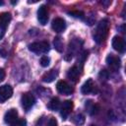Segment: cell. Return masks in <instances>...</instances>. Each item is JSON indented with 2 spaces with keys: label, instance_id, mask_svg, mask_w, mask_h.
<instances>
[{
  "label": "cell",
  "instance_id": "cell-1",
  "mask_svg": "<svg viewBox=\"0 0 126 126\" xmlns=\"http://www.w3.org/2000/svg\"><path fill=\"white\" fill-rule=\"evenodd\" d=\"M108 32H109V22H108L107 19H103L97 24V26L95 28V31L94 32V41L97 44H100V43L104 42L105 39L107 38Z\"/></svg>",
  "mask_w": 126,
  "mask_h": 126
},
{
  "label": "cell",
  "instance_id": "cell-2",
  "mask_svg": "<svg viewBox=\"0 0 126 126\" xmlns=\"http://www.w3.org/2000/svg\"><path fill=\"white\" fill-rule=\"evenodd\" d=\"M49 43L46 40L42 41H35L29 45V49L36 54H44L49 51Z\"/></svg>",
  "mask_w": 126,
  "mask_h": 126
},
{
  "label": "cell",
  "instance_id": "cell-3",
  "mask_svg": "<svg viewBox=\"0 0 126 126\" xmlns=\"http://www.w3.org/2000/svg\"><path fill=\"white\" fill-rule=\"evenodd\" d=\"M34 102H35V98H34V96H33L31 93H25V94L22 95V97H21L22 106H23V108H24L26 111L30 110V109L33 106Z\"/></svg>",
  "mask_w": 126,
  "mask_h": 126
},
{
  "label": "cell",
  "instance_id": "cell-4",
  "mask_svg": "<svg viewBox=\"0 0 126 126\" xmlns=\"http://www.w3.org/2000/svg\"><path fill=\"white\" fill-rule=\"evenodd\" d=\"M56 89H57L58 93H60L62 94H65V95H69L74 92L73 87H71V85H69L66 81H62V80L57 82Z\"/></svg>",
  "mask_w": 126,
  "mask_h": 126
},
{
  "label": "cell",
  "instance_id": "cell-5",
  "mask_svg": "<svg viewBox=\"0 0 126 126\" xmlns=\"http://www.w3.org/2000/svg\"><path fill=\"white\" fill-rule=\"evenodd\" d=\"M106 64L111 70L117 71L121 66V60L118 56H116L114 54H109L106 57Z\"/></svg>",
  "mask_w": 126,
  "mask_h": 126
},
{
  "label": "cell",
  "instance_id": "cell-6",
  "mask_svg": "<svg viewBox=\"0 0 126 126\" xmlns=\"http://www.w3.org/2000/svg\"><path fill=\"white\" fill-rule=\"evenodd\" d=\"M37 20L40 25L44 26L48 22V8L45 5L39 6L37 10Z\"/></svg>",
  "mask_w": 126,
  "mask_h": 126
},
{
  "label": "cell",
  "instance_id": "cell-7",
  "mask_svg": "<svg viewBox=\"0 0 126 126\" xmlns=\"http://www.w3.org/2000/svg\"><path fill=\"white\" fill-rule=\"evenodd\" d=\"M13 94V89L10 85H3L0 87V102H5Z\"/></svg>",
  "mask_w": 126,
  "mask_h": 126
},
{
  "label": "cell",
  "instance_id": "cell-8",
  "mask_svg": "<svg viewBox=\"0 0 126 126\" xmlns=\"http://www.w3.org/2000/svg\"><path fill=\"white\" fill-rule=\"evenodd\" d=\"M73 109V101L72 100H65L61 107H60V114L62 116V119L65 120L71 113V110Z\"/></svg>",
  "mask_w": 126,
  "mask_h": 126
},
{
  "label": "cell",
  "instance_id": "cell-9",
  "mask_svg": "<svg viewBox=\"0 0 126 126\" xmlns=\"http://www.w3.org/2000/svg\"><path fill=\"white\" fill-rule=\"evenodd\" d=\"M112 47L113 49H115L116 51L123 53L125 51V41L121 36L115 35L112 38Z\"/></svg>",
  "mask_w": 126,
  "mask_h": 126
},
{
  "label": "cell",
  "instance_id": "cell-10",
  "mask_svg": "<svg viewBox=\"0 0 126 126\" xmlns=\"http://www.w3.org/2000/svg\"><path fill=\"white\" fill-rule=\"evenodd\" d=\"M81 92L83 94H94L95 92V84L93 81V79H88L84 85L81 88Z\"/></svg>",
  "mask_w": 126,
  "mask_h": 126
},
{
  "label": "cell",
  "instance_id": "cell-11",
  "mask_svg": "<svg viewBox=\"0 0 126 126\" xmlns=\"http://www.w3.org/2000/svg\"><path fill=\"white\" fill-rule=\"evenodd\" d=\"M51 28L56 32H62L66 29V23L62 18H55L51 23Z\"/></svg>",
  "mask_w": 126,
  "mask_h": 126
},
{
  "label": "cell",
  "instance_id": "cell-12",
  "mask_svg": "<svg viewBox=\"0 0 126 126\" xmlns=\"http://www.w3.org/2000/svg\"><path fill=\"white\" fill-rule=\"evenodd\" d=\"M80 75H81V69H80V67H78V66L76 65V66H73L72 68L69 69V71H68V73H67V78H68L70 81L76 83V82L79 81Z\"/></svg>",
  "mask_w": 126,
  "mask_h": 126
},
{
  "label": "cell",
  "instance_id": "cell-13",
  "mask_svg": "<svg viewBox=\"0 0 126 126\" xmlns=\"http://www.w3.org/2000/svg\"><path fill=\"white\" fill-rule=\"evenodd\" d=\"M17 119H18V111H17V109L11 108L8 111H6V113L4 115V121H5V123L12 125Z\"/></svg>",
  "mask_w": 126,
  "mask_h": 126
},
{
  "label": "cell",
  "instance_id": "cell-14",
  "mask_svg": "<svg viewBox=\"0 0 126 126\" xmlns=\"http://www.w3.org/2000/svg\"><path fill=\"white\" fill-rule=\"evenodd\" d=\"M57 76H58V72H57V70H54V69H51V70H49L48 72H46L43 76H42V81L44 82V83H51V82H53L56 78H57Z\"/></svg>",
  "mask_w": 126,
  "mask_h": 126
},
{
  "label": "cell",
  "instance_id": "cell-15",
  "mask_svg": "<svg viewBox=\"0 0 126 126\" xmlns=\"http://www.w3.org/2000/svg\"><path fill=\"white\" fill-rule=\"evenodd\" d=\"M11 14L8 12H3L0 14V26H2L3 28L7 29L10 22H11Z\"/></svg>",
  "mask_w": 126,
  "mask_h": 126
},
{
  "label": "cell",
  "instance_id": "cell-16",
  "mask_svg": "<svg viewBox=\"0 0 126 126\" xmlns=\"http://www.w3.org/2000/svg\"><path fill=\"white\" fill-rule=\"evenodd\" d=\"M86 107H87L88 112H89L91 115L96 114V113L98 112V110H99V106H98L96 103H94V101H92V100H89V101L86 103Z\"/></svg>",
  "mask_w": 126,
  "mask_h": 126
},
{
  "label": "cell",
  "instance_id": "cell-17",
  "mask_svg": "<svg viewBox=\"0 0 126 126\" xmlns=\"http://www.w3.org/2000/svg\"><path fill=\"white\" fill-rule=\"evenodd\" d=\"M47 107L52 110V111H55V110H58L59 107H60V100L57 98V97H53L47 104Z\"/></svg>",
  "mask_w": 126,
  "mask_h": 126
},
{
  "label": "cell",
  "instance_id": "cell-18",
  "mask_svg": "<svg viewBox=\"0 0 126 126\" xmlns=\"http://www.w3.org/2000/svg\"><path fill=\"white\" fill-rule=\"evenodd\" d=\"M72 121H73L76 125L81 126V125H83L84 122H85V116H84L82 113H77V114H75V115L73 116Z\"/></svg>",
  "mask_w": 126,
  "mask_h": 126
},
{
  "label": "cell",
  "instance_id": "cell-19",
  "mask_svg": "<svg viewBox=\"0 0 126 126\" xmlns=\"http://www.w3.org/2000/svg\"><path fill=\"white\" fill-rule=\"evenodd\" d=\"M54 47H55V49L58 51V52H62L63 51V42H62V40H61V38L59 37V36H56L55 38H54Z\"/></svg>",
  "mask_w": 126,
  "mask_h": 126
},
{
  "label": "cell",
  "instance_id": "cell-20",
  "mask_svg": "<svg viewBox=\"0 0 126 126\" xmlns=\"http://www.w3.org/2000/svg\"><path fill=\"white\" fill-rule=\"evenodd\" d=\"M39 63H40V65L42 67H47L49 65V63H50V59H49L48 56L43 55V56H41V58L39 60Z\"/></svg>",
  "mask_w": 126,
  "mask_h": 126
},
{
  "label": "cell",
  "instance_id": "cell-21",
  "mask_svg": "<svg viewBox=\"0 0 126 126\" xmlns=\"http://www.w3.org/2000/svg\"><path fill=\"white\" fill-rule=\"evenodd\" d=\"M11 126H27V121L24 118H20V119H17Z\"/></svg>",
  "mask_w": 126,
  "mask_h": 126
},
{
  "label": "cell",
  "instance_id": "cell-22",
  "mask_svg": "<svg viewBox=\"0 0 126 126\" xmlns=\"http://www.w3.org/2000/svg\"><path fill=\"white\" fill-rule=\"evenodd\" d=\"M98 77L100 80H103V81H106L109 77V73L106 71V70H101L100 73L98 74Z\"/></svg>",
  "mask_w": 126,
  "mask_h": 126
},
{
  "label": "cell",
  "instance_id": "cell-23",
  "mask_svg": "<svg viewBox=\"0 0 126 126\" xmlns=\"http://www.w3.org/2000/svg\"><path fill=\"white\" fill-rule=\"evenodd\" d=\"M69 14L72 15L73 17H76V18H80V19L84 18V13L81 11H72V12H69Z\"/></svg>",
  "mask_w": 126,
  "mask_h": 126
},
{
  "label": "cell",
  "instance_id": "cell-24",
  "mask_svg": "<svg viewBox=\"0 0 126 126\" xmlns=\"http://www.w3.org/2000/svg\"><path fill=\"white\" fill-rule=\"evenodd\" d=\"M47 126H58V124H57V120H56L54 117H50L49 120H48Z\"/></svg>",
  "mask_w": 126,
  "mask_h": 126
},
{
  "label": "cell",
  "instance_id": "cell-25",
  "mask_svg": "<svg viewBox=\"0 0 126 126\" xmlns=\"http://www.w3.org/2000/svg\"><path fill=\"white\" fill-rule=\"evenodd\" d=\"M5 76H6V73H5V71H4V69H2V68H0V83L5 79Z\"/></svg>",
  "mask_w": 126,
  "mask_h": 126
},
{
  "label": "cell",
  "instance_id": "cell-26",
  "mask_svg": "<svg viewBox=\"0 0 126 126\" xmlns=\"http://www.w3.org/2000/svg\"><path fill=\"white\" fill-rule=\"evenodd\" d=\"M5 31H6V29L3 28L2 26H0V39L3 38V36H4V34H5Z\"/></svg>",
  "mask_w": 126,
  "mask_h": 126
},
{
  "label": "cell",
  "instance_id": "cell-27",
  "mask_svg": "<svg viewBox=\"0 0 126 126\" xmlns=\"http://www.w3.org/2000/svg\"><path fill=\"white\" fill-rule=\"evenodd\" d=\"M0 5H3V1H0Z\"/></svg>",
  "mask_w": 126,
  "mask_h": 126
},
{
  "label": "cell",
  "instance_id": "cell-28",
  "mask_svg": "<svg viewBox=\"0 0 126 126\" xmlns=\"http://www.w3.org/2000/svg\"><path fill=\"white\" fill-rule=\"evenodd\" d=\"M91 126H95V125H91Z\"/></svg>",
  "mask_w": 126,
  "mask_h": 126
}]
</instances>
